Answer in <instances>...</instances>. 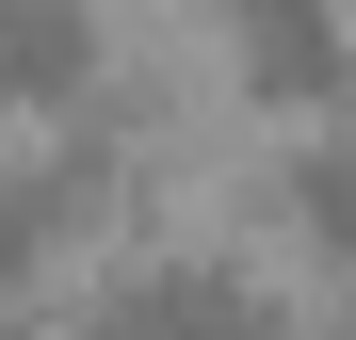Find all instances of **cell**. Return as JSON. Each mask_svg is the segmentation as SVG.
<instances>
[{"label":"cell","mask_w":356,"mask_h":340,"mask_svg":"<svg viewBox=\"0 0 356 340\" xmlns=\"http://www.w3.org/2000/svg\"><path fill=\"white\" fill-rule=\"evenodd\" d=\"M211 17H227V65H243L275 113L340 97V0H211Z\"/></svg>","instance_id":"6da1fadb"},{"label":"cell","mask_w":356,"mask_h":340,"mask_svg":"<svg viewBox=\"0 0 356 340\" xmlns=\"http://www.w3.org/2000/svg\"><path fill=\"white\" fill-rule=\"evenodd\" d=\"M97 97V0H0V113H81Z\"/></svg>","instance_id":"7a4b0ae2"},{"label":"cell","mask_w":356,"mask_h":340,"mask_svg":"<svg viewBox=\"0 0 356 340\" xmlns=\"http://www.w3.org/2000/svg\"><path fill=\"white\" fill-rule=\"evenodd\" d=\"M97 340H275V308H259L227 259H178V275H146V292L113 308Z\"/></svg>","instance_id":"3957f363"},{"label":"cell","mask_w":356,"mask_h":340,"mask_svg":"<svg viewBox=\"0 0 356 340\" xmlns=\"http://www.w3.org/2000/svg\"><path fill=\"white\" fill-rule=\"evenodd\" d=\"M65 211H81L65 179H33V162H0V292H17V275H33L49 243H65Z\"/></svg>","instance_id":"277c9868"}]
</instances>
